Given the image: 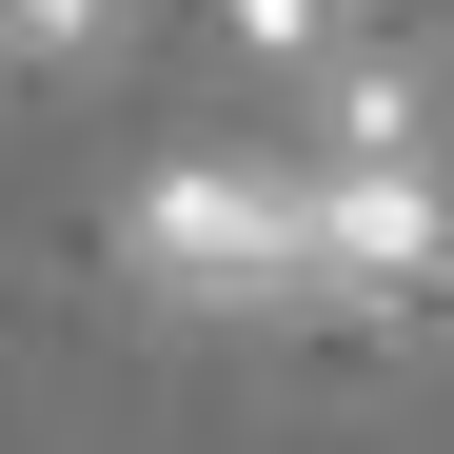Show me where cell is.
<instances>
[{"mask_svg": "<svg viewBox=\"0 0 454 454\" xmlns=\"http://www.w3.org/2000/svg\"><path fill=\"white\" fill-rule=\"evenodd\" d=\"M138 296H178V317H317V178L296 159H159L119 217Z\"/></svg>", "mask_w": 454, "mask_h": 454, "instance_id": "obj_1", "label": "cell"}, {"mask_svg": "<svg viewBox=\"0 0 454 454\" xmlns=\"http://www.w3.org/2000/svg\"><path fill=\"white\" fill-rule=\"evenodd\" d=\"M296 178H317V317L454 296V178L434 159H296Z\"/></svg>", "mask_w": 454, "mask_h": 454, "instance_id": "obj_2", "label": "cell"}, {"mask_svg": "<svg viewBox=\"0 0 454 454\" xmlns=\"http://www.w3.org/2000/svg\"><path fill=\"white\" fill-rule=\"evenodd\" d=\"M296 138H317V159H434V80H415L395 40H356L336 80H317V119H296Z\"/></svg>", "mask_w": 454, "mask_h": 454, "instance_id": "obj_3", "label": "cell"}, {"mask_svg": "<svg viewBox=\"0 0 454 454\" xmlns=\"http://www.w3.org/2000/svg\"><path fill=\"white\" fill-rule=\"evenodd\" d=\"M217 40H238L257 80H336V59H356V0H217Z\"/></svg>", "mask_w": 454, "mask_h": 454, "instance_id": "obj_4", "label": "cell"}, {"mask_svg": "<svg viewBox=\"0 0 454 454\" xmlns=\"http://www.w3.org/2000/svg\"><path fill=\"white\" fill-rule=\"evenodd\" d=\"M0 59H40V80H80V59H119V0H0Z\"/></svg>", "mask_w": 454, "mask_h": 454, "instance_id": "obj_5", "label": "cell"}]
</instances>
